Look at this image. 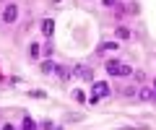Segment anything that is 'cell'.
I'll return each mask as SVG.
<instances>
[{"label": "cell", "instance_id": "obj_1", "mask_svg": "<svg viewBox=\"0 0 156 130\" xmlns=\"http://www.w3.org/2000/svg\"><path fill=\"white\" fill-rule=\"evenodd\" d=\"M104 68H107V73H109V76H133V68L125 65V62H120V60H109Z\"/></svg>", "mask_w": 156, "mask_h": 130}, {"label": "cell", "instance_id": "obj_2", "mask_svg": "<svg viewBox=\"0 0 156 130\" xmlns=\"http://www.w3.org/2000/svg\"><path fill=\"white\" fill-rule=\"evenodd\" d=\"M16 18H18V5H16V3H8L5 11H3V21H5V23H13Z\"/></svg>", "mask_w": 156, "mask_h": 130}, {"label": "cell", "instance_id": "obj_3", "mask_svg": "<svg viewBox=\"0 0 156 130\" xmlns=\"http://www.w3.org/2000/svg\"><path fill=\"white\" fill-rule=\"evenodd\" d=\"M94 96H96V99H99V96H109V83L96 81V83H94Z\"/></svg>", "mask_w": 156, "mask_h": 130}, {"label": "cell", "instance_id": "obj_4", "mask_svg": "<svg viewBox=\"0 0 156 130\" xmlns=\"http://www.w3.org/2000/svg\"><path fill=\"white\" fill-rule=\"evenodd\" d=\"M76 73L81 76L83 81H91V78H94V70H91L89 65H78V68H76Z\"/></svg>", "mask_w": 156, "mask_h": 130}, {"label": "cell", "instance_id": "obj_5", "mask_svg": "<svg viewBox=\"0 0 156 130\" xmlns=\"http://www.w3.org/2000/svg\"><path fill=\"white\" fill-rule=\"evenodd\" d=\"M138 96H140V99H143V102H156V94H154V91H151V86H143Z\"/></svg>", "mask_w": 156, "mask_h": 130}, {"label": "cell", "instance_id": "obj_6", "mask_svg": "<svg viewBox=\"0 0 156 130\" xmlns=\"http://www.w3.org/2000/svg\"><path fill=\"white\" fill-rule=\"evenodd\" d=\"M42 31H44V37H52V31H55V21H52V18H47V21L42 23Z\"/></svg>", "mask_w": 156, "mask_h": 130}, {"label": "cell", "instance_id": "obj_7", "mask_svg": "<svg viewBox=\"0 0 156 130\" xmlns=\"http://www.w3.org/2000/svg\"><path fill=\"white\" fill-rule=\"evenodd\" d=\"M21 130H37L34 120H31V117H23V122H21Z\"/></svg>", "mask_w": 156, "mask_h": 130}, {"label": "cell", "instance_id": "obj_8", "mask_svg": "<svg viewBox=\"0 0 156 130\" xmlns=\"http://www.w3.org/2000/svg\"><path fill=\"white\" fill-rule=\"evenodd\" d=\"M115 34L120 37V39H130V29H125V26H120V29H117V31H115Z\"/></svg>", "mask_w": 156, "mask_h": 130}, {"label": "cell", "instance_id": "obj_9", "mask_svg": "<svg viewBox=\"0 0 156 130\" xmlns=\"http://www.w3.org/2000/svg\"><path fill=\"white\" fill-rule=\"evenodd\" d=\"M52 70H55V62H52V60H44V62H42V73H52Z\"/></svg>", "mask_w": 156, "mask_h": 130}, {"label": "cell", "instance_id": "obj_10", "mask_svg": "<svg viewBox=\"0 0 156 130\" xmlns=\"http://www.w3.org/2000/svg\"><path fill=\"white\" fill-rule=\"evenodd\" d=\"M57 76H60L62 81H68V78H70V70H68V68H57Z\"/></svg>", "mask_w": 156, "mask_h": 130}, {"label": "cell", "instance_id": "obj_11", "mask_svg": "<svg viewBox=\"0 0 156 130\" xmlns=\"http://www.w3.org/2000/svg\"><path fill=\"white\" fill-rule=\"evenodd\" d=\"M99 50H101V52H104V50H117V42H109V44H101Z\"/></svg>", "mask_w": 156, "mask_h": 130}, {"label": "cell", "instance_id": "obj_12", "mask_svg": "<svg viewBox=\"0 0 156 130\" xmlns=\"http://www.w3.org/2000/svg\"><path fill=\"white\" fill-rule=\"evenodd\" d=\"M29 52H31V57H39V44H31V47H29Z\"/></svg>", "mask_w": 156, "mask_h": 130}, {"label": "cell", "instance_id": "obj_13", "mask_svg": "<svg viewBox=\"0 0 156 130\" xmlns=\"http://www.w3.org/2000/svg\"><path fill=\"white\" fill-rule=\"evenodd\" d=\"M101 3H104L107 8H115V5H117V0H101Z\"/></svg>", "mask_w": 156, "mask_h": 130}, {"label": "cell", "instance_id": "obj_14", "mask_svg": "<svg viewBox=\"0 0 156 130\" xmlns=\"http://www.w3.org/2000/svg\"><path fill=\"white\" fill-rule=\"evenodd\" d=\"M0 130H13V125H3V128H0Z\"/></svg>", "mask_w": 156, "mask_h": 130}, {"label": "cell", "instance_id": "obj_15", "mask_svg": "<svg viewBox=\"0 0 156 130\" xmlns=\"http://www.w3.org/2000/svg\"><path fill=\"white\" fill-rule=\"evenodd\" d=\"M154 94H156V78H154Z\"/></svg>", "mask_w": 156, "mask_h": 130}]
</instances>
